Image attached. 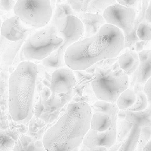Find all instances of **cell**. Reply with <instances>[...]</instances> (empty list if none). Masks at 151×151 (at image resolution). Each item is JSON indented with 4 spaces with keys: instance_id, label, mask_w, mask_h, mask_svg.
I'll return each instance as SVG.
<instances>
[{
    "instance_id": "obj_36",
    "label": "cell",
    "mask_w": 151,
    "mask_h": 151,
    "mask_svg": "<svg viewBox=\"0 0 151 151\" xmlns=\"http://www.w3.org/2000/svg\"><path fill=\"white\" fill-rule=\"evenodd\" d=\"M2 21L1 19L0 18V31H1V24H2Z\"/></svg>"
},
{
    "instance_id": "obj_29",
    "label": "cell",
    "mask_w": 151,
    "mask_h": 151,
    "mask_svg": "<svg viewBox=\"0 0 151 151\" xmlns=\"http://www.w3.org/2000/svg\"><path fill=\"white\" fill-rule=\"evenodd\" d=\"M139 1H116V2L122 6L129 7L134 9L135 11L137 10V5ZM137 14V13H136Z\"/></svg>"
},
{
    "instance_id": "obj_21",
    "label": "cell",
    "mask_w": 151,
    "mask_h": 151,
    "mask_svg": "<svg viewBox=\"0 0 151 151\" xmlns=\"http://www.w3.org/2000/svg\"><path fill=\"white\" fill-rule=\"evenodd\" d=\"M116 1L114 0H91L86 9V13L96 14L102 16L105 10L110 6L116 4Z\"/></svg>"
},
{
    "instance_id": "obj_7",
    "label": "cell",
    "mask_w": 151,
    "mask_h": 151,
    "mask_svg": "<svg viewBox=\"0 0 151 151\" xmlns=\"http://www.w3.org/2000/svg\"><path fill=\"white\" fill-rule=\"evenodd\" d=\"M56 27L59 36L63 40L60 47L41 61L46 70L52 73L56 70L67 67L64 62L65 52L69 47L80 40L83 34V27L80 20L75 16L66 17L51 23Z\"/></svg>"
},
{
    "instance_id": "obj_20",
    "label": "cell",
    "mask_w": 151,
    "mask_h": 151,
    "mask_svg": "<svg viewBox=\"0 0 151 151\" xmlns=\"http://www.w3.org/2000/svg\"><path fill=\"white\" fill-rule=\"evenodd\" d=\"M76 14L70 6L66 2L57 4L55 8L53 11L52 16L49 23H52L59 21L67 16H76Z\"/></svg>"
},
{
    "instance_id": "obj_25",
    "label": "cell",
    "mask_w": 151,
    "mask_h": 151,
    "mask_svg": "<svg viewBox=\"0 0 151 151\" xmlns=\"http://www.w3.org/2000/svg\"><path fill=\"white\" fill-rule=\"evenodd\" d=\"M91 0L83 1H67L66 2L70 6L73 11L76 14V16L78 14L86 13V9Z\"/></svg>"
},
{
    "instance_id": "obj_14",
    "label": "cell",
    "mask_w": 151,
    "mask_h": 151,
    "mask_svg": "<svg viewBox=\"0 0 151 151\" xmlns=\"http://www.w3.org/2000/svg\"><path fill=\"white\" fill-rule=\"evenodd\" d=\"M119 67L122 70L130 76L137 70L139 65V58L137 52L131 50L120 55L117 59Z\"/></svg>"
},
{
    "instance_id": "obj_28",
    "label": "cell",
    "mask_w": 151,
    "mask_h": 151,
    "mask_svg": "<svg viewBox=\"0 0 151 151\" xmlns=\"http://www.w3.org/2000/svg\"><path fill=\"white\" fill-rule=\"evenodd\" d=\"M151 78H150L145 84L143 91L147 99L148 106H151Z\"/></svg>"
},
{
    "instance_id": "obj_3",
    "label": "cell",
    "mask_w": 151,
    "mask_h": 151,
    "mask_svg": "<svg viewBox=\"0 0 151 151\" xmlns=\"http://www.w3.org/2000/svg\"><path fill=\"white\" fill-rule=\"evenodd\" d=\"M38 67L32 62H21L9 80L8 107L12 119L18 124L29 122L34 114Z\"/></svg>"
},
{
    "instance_id": "obj_2",
    "label": "cell",
    "mask_w": 151,
    "mask_h": 151,
    "mask_svg": "<svg viewBox=\"0 0 151 151\" xmlns=\"http://www.w3.org/2000/svg\"><path fill=\"white\" fill-rule=\"evenodd\" d=\"M92 112L86 102L68 105L65 113L44 134L45 151H72L83 143L90 129Z\"/></svg>"
},
{
    "instance_id": "obj_1",
    "label": "cell",
    "mask_w": 151,
    "mask_h": 151,
    "mask_svg": "<svg viewBox=\"0 0 151 151\" xmlns=\"http://www.w3.org/2000/svg\"><path fill=\"white\" fill-rule=\"evenodd\" d=\"M124 42L122 31L106 24L95 35L69 47L64 55L65 64L73 70H85L101 61L117 57Z\"/></svg>"
},
{
    "instance_id": "obj_34",
    "label": "cell",
    "mask_w": 151,
    "mask_h": 151,
    "mask_svg": "<svg viewBox=\"0 0 151 151\" xmlns=\"http://www.w3.org/2000/svg\"><path fill=\"white\" fill-rule=\"evenodd\" d=\"M86 151H107V149L104 147L99 146L91 149L86 148Z\"/></svg>"
},
{
    "instance_id": "obj_5",
    "label": "cell",
    "mask_w": 151,
    "mask_h": 151,
    "mask_svg": "<svg viewBox=\"0 0 151 151\" xmlns=\"http://www.w3.org/2000/svg\"><path fill=\"white\" fill-rule=\"evenodd\" d=\"M32 29L15 15L2 22L0 31V70H8Z\"/></svg>"
},
{
    "instance_id": "obj_35",
    "label": "cell",
    "mask_w": 151,
    "mask_h": 151,
    "mask_svg": "<svg viewBox=\"0 0 151 151\" xmlns=\"http://www.w3.org/2000/svg\"><path fill=\"white\" fill-rule=\"evenodd\" d=\"M142 151H151V140H149L144 146Z\"/></svg>"
},
{
    "instance_id": "obj_15",
    "label": "cell",
    "mask_w": 151,
    "mask_h": 151,
    "mask_svg": "<svg viewBox=\"0 0 151 151\" xmlns=\"http://www.w3.org/2000/svg\"><path fill=\"white\" fill-rule=\"evenodd\" d=\"M150 1H142V9L139 10L137 15L134 26L131 32L127 37H124V49L125 48H132V47L139 40L137 35V30L138 27L142 22L145 17L146 10L147 9Z\"/></svg>"
},
{
    "instance_id": "obj_17",
    "label": "cell",
    "mask_w": 151,
    "mask_h": 151,
    "mask_svg": "<svg viewBox=\"0 0 151 151\" xmlns=\"http://www.w3.org/2000/svg\"><path fill=\"white\" fill-rule=\"evenodd\" d=\"M141 127L134 125L126 140L122 144L118 151H134L138 143Z\"/></svg>"
},
{
    "instance_id": "obj_12",
    "label": "cell",
    "mask_w": 151,
    "mask_h": 151,
    "mask_svg": "<svg viewBox=\"0 0 151 151\" xmlns=\"http://www.w3.org/2000/svg\"><path fill=\"white\" fill-rule=\"evenodd\" d=\"M117 115L113 118L112 124L110 128L104 132L95 131L90 129L83 140L84 146L88 149L101 146L107 149L115 143L116 138Z\"/></svg>"
},
{
    "instance_id": "obj_22",
    "label": "cell",
    "mask_w": 151,
    "mask_h": 151,
    "mask_svg": "<svg viewBox=\"0 0 151 151\" xmlns=\"http://www.w3.org/2000/svg\"><path fill=\"white\" fill-rule=\"evenodd\" d=\"M134 124L125 120L117 118L116 122V143L122 144L129 137L131 130Z\"/></svg>"
},
{
    "instance_id": "obj_24",
    "label": "cell",
    "mask_w": 151,
    "mask_h": 151,
    "mask_svg": "<svg viewBox=\"0 0 151 151\" xmlns=\"http://www.w3.org/2000/svg\"><path fill=\"white\" fill-rule=\"evenodd\" d=\"M151 24L145 22L143 19L138 27L137 35L139 40L147 41L151 39Z\"/></svg>"
},
{
    "instance_id": "obj_33",
    "label": "cell",
    "mask_w": 151,
    "mask_h": 151,
    "mask_svg": "<svg viewBox=\"0 0 151 151\" xmlns=\"http://www.w3.org/2000/svg\"><path fill=\"white\" fill-rule=\"evenodd\" d=\"M126 113H127L126 110H119V109L117 114V118L119 119H122V120H124L125 119V116H126Z\"/></svg>"
},
{
    "instance_id": "obj_23",
    "label": "cell",
    "mask_w": 151,
    "mask_h": 151,
    "mask_svg": "<svg viewBox=\"0 0 151 151\" xmlns=\"http://www.w3.org/2000/svg\"><path fill=\"white\" fill-rule=\"evenodd\" d=\"M136 100L134 104L127 111L131 112H138L143 111L148 107L147 100L143 92H136Z\"/></svg>"
},
{
    "instance_id": "obj_4",
    "label": "cell",
    "mask_w": 151,
    "mask_h": 151,
    "mask_svg": "<svg viewBox=\"0 0 151 151\" xmlns=\"http://www.w3.org/2000/svg\"><path fill=\"white\" fill-rule=\"evenodd\" d=\"M90 83L98 100L116 103L119 95L129 88V76L117 60L112 66L96 69Z\"/></svg>"
},
{
    "instance_id": "obj_10",
    "label": "cell",
    "mask_w": 151,
    "mask_h": 151,
    "mask_svg": "<svg viewBox=\"0 0 151 151\" xmlns=\"http://www.w3.org/2000/svg\"><path fill=\"white\" fill-rule=\"evenodd\" d=\"M77 82L73 70L68 67H63L56 70L52 74L50 91L51 93L59 95H72Z\"/></svg>"
},
{
    "instance_id": "obj_31",
    "label": "cell",
    "mask_w": 151,
    "mask_h": 151,
    "mask_svg": "<svg viewBox=\"0 0 151 151\" xmlns=\"http://www.w3.org/2000/svg\"><path fill=\"white\" fill-rule=\"evenodd\" d=\"M145 41H143V40H139L135 44V47H136V51L135 52H141V51L143 50L144 45L145 44Z\"/></svg>"
},
{
    "instance_id": "obj_30",
    "label": "cell",
    "mask_w": 151,
    "mask_h": 151,
    "mask_svg": "<svg viewBox=\"0 0 151 151\" xmlns=\"http://www.w3.org/2000/svg\"><path fill=\"white\" fill-rule=\"evenodd\" d=\"M144 20L151 24V1H149L148 6L145 11Z\"/></svg>"
},
{
    "instance_id": "obj_18",
    "label": "cell",
    "mask_w": 151,
    "mask_h": 151,
    "mask_svg": "<svg viewBox=\"0 0 151 151\" xmlns=\"http://www.w3.org/2000/svg\"><path fill=\"white\" fill-rule=\"evenodd\" d=\"M13 151H45L44 146L37 147L31 137L22 135L15 144Z\"/></svg>"
},
{
    "instance_id": "obj_26",
    "label": "cell",
    "mask_w": 151,
    "mask_h": 151,
    "mask_svg": "<svg viewBox=\"0 0 151 151\" xmlns=\"http://www.w3.org/2000/svg\"><path fill=\"white\" fill-rule=\"evenodd\" d=\"M14 141L4 131L0 130V150L9 151L14 148Z\"/></svg>"
},
{
    "instance_id": "obj_11",
    "label": "cell",
    "mask_w": 151,
    "mask_h": 151,
    "mask_svg": "<svg viewBox=\"0 0 151 151\" xmlns=\"http://www.w3.org/2000/svg\"><path fill=\"white\" fill-rule=\"evenodd\" d=\"M138 54L139 65L129 79V88L135 92H143L144 86L151 77V51L143 50Z\"/></svg>"
},
{
    "instance_id": "obj_6",
    "label": "cell",
    "mask_w": 151,
    "mask_h": 151,
    "mask_svg": "<svg viewBox=\"0 0 151 151\" xmlns=\"http://www.w3.org/2000/svg\"><path fill=\"white\" fill-rule=\"evenodd\" d=\"M63 41L56 27L49 23L43 28L32 29L20 50V60H43L56 51Z\"/></svg>"
},
{
    "instance_id": "obj_8",
    "label": "cell",
    "mask_w": 151,
    "mask_h": 151,
    "mask_svg": "<svg viewBox=\"0 0 151 151\" xmlns=\"http://www.w3.org/2000/svg\"><path fill=\"white\" fill-rule=\"evenodd\" d=\"M13 10L25 25L34 29L48 24L53 11L48 0L17 1Z\"/></svg>"
},
{
    "instance_id": "obj_32",
    "label": "cell",
    "mask_w": 151,
    "mask_h": 151,
    "mask_svg": "<svg viewBox=\"0 0 151 151\" xmlns=\"http://www.w3.org/2000/svg\"><path fill=\"white\" fill-rule=\"evenodd\" d=\"M122 145V144L121 143L115 142V143L111 147L108 148L107 151H118Z\"/></svg>"
},
{
    "instance_id": "obj_16",
    "label": "cell",
    "mask_w": 151,
    "mask_h": 151,
    "mask_svg": "<svg viewBox=\"0 0 151 151\" xmlns=\"http://www.w3.org/2000/svg\"><path fill=\"white\" fill-rule=\"evenodd\" d=\"M127 111V110H126ZM124 120L134 125L141 127H151V106L143 111L131 112L127 111Z\"/></svg>"
},
{
    "instance_id": "obj_27",
    "label": "cell",
    "mask_w": 151,
    "mask_h": 151,
    "mask_svg": "<svg viewBox=\"0 0 151 151\" xmlns=\"http://www.w3.org/2000/svg\"><path fill=\"white\" fill-rule=\"evenodd\" d=\"M17 1H0V9L2 11H11L14 9Z\"/></svg>"
},
{
    "instance_id": "obj_13",
    "label": "cell",
    "mask_w": 151,
    "mask_h": 151,
    "mask_svg": "<svg viewBox=\"0 0 151 151\" xmlns=\"http://www.w3.org/2000/svg\"><path fill=\"white\" fill-rule=\"evenodd\" d=\"M76 17L80 20L83 27V34L81 38L83 39L95 35L106 24L102 16L99 14L82 13L78 14Z\"/></svg>"
},
{
    "instance_id": "obj_19",
    "label": "cell",
    "mask_w": 151,
    "mask_h": 151,
    "mask_svg": "<svg viewBox=\"0 0 151 151\" xmlns=\"http://www.w3.org/2000/svg\"><path fill=\"white\" fill-rule=\"evenodd\" d=\"M136 100V93L133 89L128 88L119 95L116 104L119 110H126L134 104Z\"/></svg>"
},
{
    "instance_id": "obj_9",
    "label": "cell",
    "mask_w": 151,
    "mask_h": 151,
    "mask_svg": "<svg viewBox=\"0 0 151 151\" xmlns=\"http://www.w3.org/2000/svg\"><path fill=\"white\" fill-rule=\"evenodd\" d=\"M102 17L107 24L119 29L124 37L132 31L137 14L133 9L116 3L109 7L103 13Z\"/></svg>"
}]
</instances>
